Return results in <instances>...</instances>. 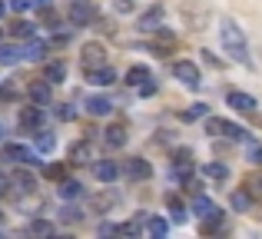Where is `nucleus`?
I'll return each instance as SVG.
<instances>
[{
  "label": "nucleus",
  "instance_id": "f257e3e1",
  "mask_svg": "<svg viewBox=\"0 0 262 239\" xmlns=\"http://www.w3.org/2000/svg\"><path fill=\"white\" fill-rule=\"evenodd\" d=\"M219 40H223V47H226V53H229L236 63H243V67H252V57H249V44H246V37H243V30H239L232 20H223L219 24Z\"/></svg>",
  "mask_w": 262,
  "mask_h": 239
},
{
  "label": "nucleus",
  "instance_id": "f03ea898",
  "mask_svg": "<svg viewBox=\"0 0 262 239\" xmlns=\"http://www.w3.org/2000/svg\"><path fill=\"white\" fill-rule=\"evenodd\" d=\"M206 133L226 136V140H246V129L243 126H236V123H229V120H219V117H209V120H206Z\"/></svg>",
  "mask_w": 262,
  "mask_h": 239
},
{
  "label": "nucleus",
  "instance_id": "7ed1b4c3",
  "mask_svg": "<svg viewBox=\"0 0 262 239\" xmlns=\"http://www.w3.org/2000/svg\"><path fill=\"white\" fill-rule=\"evenodd\" d=\"M173 77H176L183 86H189V90H199V83H203V77H199V67L189 63V60H176V63H173Z\"/></svg>",
  "mask_w": 262,
  "mask_h": 239
},
{
  "label": "nucleus",
  "instance_id": "20e7f679",
  "mask_svg": "<svg viewBox=\"0 0 262 239\" xmlns=\"http://www.w3.org/2000/svg\"><path fill=\"white\" fill-rule=\"evenodd\" d=\"M226 103H229L236 113H246V117H252V113L259 110L256 97H249V93H243V90H229L226 93Z\"/></svg>",
  "mask_w": 262,
  "mask_h": 239
},
{
  "label": "nucleus",
  "instance_id": "39448f33",
  "mask_svg": "<svg viewBox=\"0 0 262 239\" xmlns=\"http://www.w3.org/2000/svg\"><path fill=\"white\" fill-rule=\"evenodd\" d=\"M83 70H93V67H103L106 63V50H103V44H83Z\"/></svg>",
  "mask_w": 262,
  "mask_h": 239
},
{
  "label": "nucleus",
  "instance_id": "423d86ee",
  "mask_svg": "<svg viewBox=\"0 0 262 239\" xmlns=\"http://www.w3.org/2000/svg\"><path fill=\"white\" fill-rule=\"evenodd\" d=\"M86 80L93 86H113L116 73H113V67H93V70H86Z\"/></svg>",
  "mask_w": 262,
  "mask_h": 239
},
{
  "label": "nucleus",
  "instance_id": "0eeeda50",
  "mask_svg": "<svg viewBox=\"0 0 262 239\" xmlns=\"http://www.w3.org/2000/svg\"><path fill=\"white\" fill-rule=\"evenodd\" d=\"M4 160H10V163H40V160H33V153L27 146H20V143H7Z\"/></svg>",
  "mask_w": 262,
  "mask_h": 239
},
{
  "label": "nucleus",
  "instance_id": "6e6552de",
  "mask_svg": "<svg viewBox=\"0 0 262 239\" xmlns=\"http://www.w3.org/2000/svg\"><path fill=\"white\" fill-rule=\"evenodd\" d=\"M103 143H106V146H113V149L126 146V126H120V123L106 126V129H103Z\"/></svg>",
  "mask_w": 262,
  "mask_h": 239
},
{
  "label": "nucleus",
  "instance_id": "1a4fd4ad",
  "mask_svg": "<svg viewBox=\"0 0 262 239\" xmlns=\"http://www.w3.org/2000/svg\"><path fill=\"white\" fill-rule=\"evenodd\" d=\"M27 97H30V103L47 106V103H50V83H47V80H40V83H30V86H27Z\"/></svg>",
  "mask_w": 262,
  "mask_h": 239
},
{
  "label": "nucleus",
  "instance_id": "9d476101",
  "mask_svg": "<svg viewBox=\"0 0 262 239\" xmlns=\"http://www.w3.org/2000/svg\"><path fill=\"white\" fill-rule=\"evenodd\" d=\"M126 176L129 180H149V176H153V166H149L146 160H140V156H133V160L126 163Z\"/></svg>",
  "mask_w": 262,
  "mask_h": 239
},
{
  "label": "nucleus",
  "instance_id": "9b49d317",
  "mask_svg": "<svg viewBox=\"0 0 262 239\" xmlns=\"http://www.w3.org/2000/svg\"><path fill=\"white\" fill-rule=\"evenodd\" d=\"M40 123H43V110H40L37 103H33V106H27V110L20 113V126H24V129H37Z\"/></svg>",
  "mask_w": 262,
  "mask_h": 239
},
{
  "label": "nucleus",
  "instance_id": "f8f14e48",
  "mask_svg": "<svg viewBox=\"0 0 262 239\" xmlns=\"http://www.w3.org/2000/svg\"><path fill=\"white\" fill-rule=\"evenodd\" d=\"M90 17H93V10H90V4H73L70 7V24L73 27H83V24H90Z\"/></svg>",
  "mask_w": 262,
  "mask_h": 239
},
{
  "label": "nucleus",
  "instance_id": "ddd939ff",
  "mask_svg": "<svg viewBox=\"0 0 262 239\" xmlns=\"http://www.w3.org/2000/svg\"><path fill=\"white\" fill-rule=\"evenodd\" d=\"M86 110L93 113V117H106V113L113 110V103H110V97H90L86 100Z\"/></svg>",
  "mask_w": 262,
  "mask_h": 239
},
{
  "label": "nucleus",
  "instance_id": "4468645a",
  "mask_svg": "<svg viewBox=\"0 0 262 239\" xmlns=\"http://www.w3.org/2000/svg\"><path fill=\"white\" fill-rule=\"evenodd\" d=\"M43 57H47V44H40V40H30L24 47V60H30V63H40Z\"/></svg>",
  "mask_w": 262,
  "mask_h": 239
},
{
  "label": "nucleus",
  "instance_id": "2eb2a0df",
  "mask_svg": "<svg viewBox=\"0 0 262 239\" xmlns=\"http://www.w3.org/2000/svg\"><path fill=\"white\" fill-rule=\"evenodd\" d=\"M116 173H120V169H116V163H113V160L96 163V180H100V183H113V180H116Z\"/></svg>",
  "mask_w": 262,
  "mask_h": 239
},
{
  "label": "nucleus",
  "instance_id": "dca6fc26",
  "mask_svg": "<svg viewBox=\"0 0 262 239\" xmlns=\"http://www.w3.org/2000/svg\"><path fill=\"white\" fill-rule=\"evenodd\" d=\"M203 173L209 176V180H219V183H223V180H229V166H226V163H206V166H203Z\"/></svg>",
  "mask_w": 262,
  "mask_h": 239
},
{
  "label": "nucleus",
  "instance_id": "f3484780",
  "mask_svg": "<svg viewBox=\"0 0 262 239\" xmlns=\"http://www.w3.org/2000/svg\"><path fill=\"white\" fill-rule=\"evenodd\" d=\"M17 60H24V50L13 44H0V63H17Z\"/></svg>",
  "mask_w": 262,
  "mask_h": 239
},
{
  "label": "nucleus",
  "instance_id": "a211bd4d",
  "mask_svg": "<svg viewBox=\"0 0 262 239\" xmlns=\"http://www.w3.org/2000/svg\"><path fill=\"white\" fill-rule=\"evenodd\" d=\"M63 77H67V67L63 63H47V70H43L47 83H63Z\"/></svg>",
  "mask_w": 262,
  "mask_h": 239
},
{
  "label": "nucleus",
  "instance_id": "6ab92c4d",
  "mask_svg": "<svg viewBox=\"0 0 262 239\" xmlns=\"http://www.w3.org/2000/svg\"><path fill=\"white\" fill-rule=\"evenodd\" d=\"M229 203H232V209H239V213H246V209L252 206V193H249V189H236Z\"/></svg>",
  "mask_w": 262,
  "mask_h": 239
},
{
  "label": "nucleus",
  "instance_id": "aec40b11",
  "mask_svg": "<svg viewBox=\"0 0 262 239\" xmlns=\"http://www.w3.org/2000/svg\"><path fill=\"white\" fill-rule=\"evenodd\" d=\"M192 213H196L199 220H206V216L216 213V206H212V200H206V196H196V203H192Z\"/></svg>",
  "mask_w": 262,
  "mask_h": 239
},
{
  "label": "nucleus",
  "instance_id": "412c9836",
  "mask_svg": "<svg viewBox=\"0 0 262 239\" xmlns=\"http://www.w3.org/2000/svg\"><path fill=\"white\" fill-rule=\"evenodd\" d=\"M70 156H73V163H90L93 160V146H90V143H77V146L70 149Z\"/></svg>",
  "mask_w": 262,
  "mask_h": 239
},
{
  "label": "nucleus",
  "instance_id": "4be33fe9",
  "mask_svg": "<svg viewBox=\"0 0 262 239\" xmlns=\"http://www.w3.org/2000/svg\"><path fill=\"white\" fill-rule=\"evenodd\" d=\"M10 10H17V13H24V10H40V7H47V0H10Z\"/></svg>",
  "mask_w": 262,
  "mask_h": 239
},
{
  "label": "nucleus",
  "instance_id": "5701e85b",
  "mask_svg": "<svg viewBox=\"0 0 262 239\" xmlns=\"http://www.w3.org/2000/svg\"><path fill=\"white\" fill-rule=\"evenodd\" d=\"M146 80H149L146 67H129V73H126V83L129 86H140V83H146Z\"/></svg>",
  "mask_w": 262,
  "mask_h": 239
},
{
  "label": "nucleus",
  "instance_id": "b1692460",
  "mask_svg": "<svg viewBox=\"0 0 262 239\" xmlns=\"http://www.w3.org/2000/svg\"><path fill=\"white\" fill-rule=\"evenodd\" d=\"M160 20H163V10L156 7V10H149V13H143V17H140V30H156Z\"/></svg>",
  "mask_w": 262,
  "mask_h": 239
},
{
  "label": "nucleus",
  "instance_id": "393cba45",
  "mask_svg": "<svg viewBox=\"0 0 262 239\" xmlns=\"http://www.w3.org/2000/svg\"><path fill=\"white\" fill-rule=\"evenodd\" d=\"M13 183H17L24 193H33V189H37V180H33L30 173H24V169H20V173H13Z\"/></svg>",
  "mask_w": 262,
  "mask_h": 239
},
{
  "label": "nucleus",
  "instance_id": "a878e982",
  "mask_svg": "<svg viewBox=\"0 0 262 239\" xmlns=\"http://www.w3.org/2000/svg\"><path fill=\"white\" fill-rule=\"evenodd\" d=\"M80 193H83V186H80L77 180H63V186H60V196H63V200H77Z\"/></svg>",
  "mask_w": 262,
  "mask_h": 239
},
{
  "label": "nucleus",
  "instance_id": "bb28decb",
  "mask_svg": "<svg viewBox=\"0 0 262 239\" xmlns=\"http://www.w3.org/2000/svg\"><path fill=\"white\" fill-rule=\"evenodd\" d=\"M146 233L160 239V236H166V233H169V223H166V220H160V216H153V220H149V226H146Z\"/></svg>",
  "mask_w": 262,
  "mask_h": 239
},
{
  "label": "nucleus",
  "instance_id": "cd10ccee",
  "mask_svg": "<svg viewBox=\"0 0 262 239\" xmlns=\"http://www.w3.org/2000/svg\"><path fill=\"white\" fill-rule=\"evenodd\" d=\"M10 33H13V37H33V24H27V20H13Z\"/></svg>",
  "mask_w": 262,
  "mask_h": 239
},
{
  "label": "nucleus",
  "instance_id": "c85d7f7f",
  "mask_svg": "<svg viewBox=\"0 0 262 239\" xmlns=\"http://www.w3.org/2000/svg\"><path fill=\"white\" fill-rule=\"evenodd\" d=\"M30 233H37V236H50V233H57V226H53V223L37 220V223H30Z\"/></svg>",
  "mask_w": 262,
  "mask_h": 239
},
{
  "label": "nucleus",
  "instance_id": "c756f323",
  "mask_svg": "<svg viewBox=\"0 0 262 239\" xmlns=\"http://www.w3.org/2000/svg\"><path fill=\"white\" fill-rule=\"evenodd\" d=\"M166 203H169V209H173V220H176V223H183V220H186V209H183V203H179L176 196H169Z\"/></svg>",
  "mask_w": 262,
  "mask_h": 239
},
{
  "label": "nucleus",
  "instance_id": "7c9ffc66",
  "mask_svg": "<svg viewBox=\"0 0 262 239\" xmlns=\"http://www.w3.org/2000/svg\"><path fill=\"white\" fill-rule=\"evenodd\" d=\"M246 189H249V193H262V173H249V176H246Z\"/></svg>",
  "mask_w": 262,
  "mask_h": 239
},
{
  "label": "nucleus",
  "instance_id": "2f4dec72",
  "mask_svg": "<svg viewBox=\"0 0 262 239\" xmlns=\"http://www.w3.org/2000/svg\"><path fill=\"white\" fill-rule=\"evenodd\" d=\"M37 146L43 149V153H50V149L57 146V140H53V133H40V136H37Z\"/></svg>",
  "mask_w": 262,
  "mask_h": 239
},
{
  "label": "nucleus",
  "instance_id": "473e14b6",
  "mask_svg": "<svg viewBox=\"0 0 262 239\" xmlns=\"http://www.w3.org/2000/svg\"><path fill=\"white\" fill-rule=\"evenodd\" d=\"M199 117H206V103H196L192 110H186V113H183V120H186V123H192V120H199Z\"/></svg>",
  "mask_w": 262,
  "mask_h": 239
},
{
  "label": "nucleus",
  "instance_id": "72a5a7b5",
  "mask_svg": "<svg viewBox=\"0 0 262 239\" xmlns=\"http://www.w3.org/2000/svg\"><path fill=\"white\" fill-rule=\"evenodd\" d=\"M140 93H143V97H153V93H156V83H153V77H149L146 83H140Z\"/></svg>",
  "mask_w": 262,
  "mask_h": 239
},
{
  "label": "nucleus",
  "instance_id": "f704fd0d",
  "mask_svg": "<svg viewBox=\"0 0 262 239\" xmlns=\"http://www.w3.org/2000/svg\"><path fill=\"white\" fill-rule=\"evenodd\" d=\"M113 206V196H100V200H93V209H106Z\"/></svg>",
  "mask_w": 262,
  "mask_h": 239
},
{
  "label": "nucleus",
  "instance_id": "c9c22d12",
  "mask_svg": "<svg viewBox=\"0 0 262 239\" xmlns=\"http://www.w3.org/2000/svg\"><path fill=\"white\" fill-rule=\"evenodd\" d=\"M249 160L256 163V166H262V146H252L249 149Z\"/></svg>",
  "mask_w": 262,
  "mask_h": 239
},
{
  "label": "nucleus",
  "instance_id": "e433bc0d",
  "mask_svg": "<svg viewBox=\"0 0 262 239\" xmlns=\"http://www.w3.org/2000/svg\"><path fill=\"white\" fill-rule=\"evenodd\" d=\"M57 117H60V120H73L77 113H73V106H60V110H57Z\"/></svg>",
  "mask_w": 262,
  "mask_h": 239
},
{
  "label": "nucleus",
  "instance_id": "4c0bfd02",
  "mask_svg": "<svg viewBox=\"0 0 262 239\" xmlns=\"http://www.w3.org/2000/svg\"><path fill=\"white\" fill-rule=\"evenodd\" d=\"M63 220H67V223H77V220H80V213H77L73 206H67V209H63Z\"/></svg>",
  "mask_w": 262,
  "mask_h": 239
},
{
  "label": "nucleus",
  "instance_id": "58836bf2",
  "mask_svg": "<svg viewBox=\"0 0 262 239\" xmlns=\"http://www.w3.org/2000/svg\"><path fill=\"white\" fill-rule=\"evenodd\" d=\"M47 176H50V180H63V169L60 166H47Z\"/></svg>",
  "mask_w": 262,
  "mask_h": 239
},
{
  "label": "nucleus",
  "instance_id": "ea45409f",
  "mask_svg": "<svg viewBox=\"0 0 262 239\" xmlns=\"http://www.w3.org/2000/svg\"><path fill=\"white\" fill-rule=\"evenodd\" d=\"M252 123H256V126H262V113H259V110L252 113Z\"/></svg>",
  "mask_w": 262,
  "mask_h": 239
},
{
  "label": "nucleus",
  "instance_id": "a19ab883",
  "mask_svg": "<svg viewBox=\"0 0 262 239\" xmlns=\"http://www.w3.org/2000/svg\"><path fill=\"white\" fill-rule=\"evenodd\" d=\"M4 189H7V176H0V193H4Z\"/></svg>",
  "mask_w": 262,
  "mask_h": 239
},
{
  "label": "nucleus",
  "instance_id": "79ce46f5",
  "mask_svg": "<svg viewBox=\"0 0 262 239\" xmlns=\"http://www.w3.org/2000/svg\"><path fill=\"white\" fill-rule=\"evenodd\" d=\"M4 13H7V4H0V20H4Z\"/></svg>",
  "mask_w": 262,
  "mask_h": 239
},
{
  "label": "nucleus",
  "instance_id": "37998d69",
  "mask_svg": "<svg viewBox=\"0 0 262 239\" xmlns=\"http://www.w3.org/2000/svg\"><path fill=\"white\" fill-rule=\"evenodd\" d=\"M0 223H4V213H0Z\"/></svg>",
  "mask_w": 262,
  "mask_h": 239
},
{
  "label": "nucleus",
  "instance_id": "c03bdc74",
  "mask_svg": "<svg viewBox=\"0 0 262 239\" xmlns=\"http://www.w3.org/2000/svg\"><path fill=\"white\" fill-rule=\"evenodd\" d=\"M0 133H4V129H0Z\"/></svg>",
  "mask_w": 262,
  "mask_h": 239
}]
</instances>
